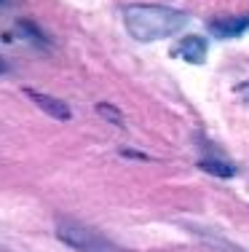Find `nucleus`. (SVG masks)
<instances>
[{
    "label": "nucleus",
    "instance_id": "nucleus-1",
    "mask_svg": "<svg viewBox=\"0 0 249 252\" xmlns=\"http://www.w3.org/2000/svg\"><path fill=\"white\" fill-rule=\"evenodd\" d=\"M123 25L126 32L139 43H153V40H164L177 35L188 25L185 11L169 8V5H145L134 3L123 8Z\"/></svg>",
    "mask_w": 249,
    "mask_h": 252
},
{
    "label": "nucleus",
    "instance_id": "nucleus-2",
    "mask_svg": "<svg viewBox=\"0 0 249 252\" xmlns=\"http://www.w3.org/2000/svg\"><path fill=\"white\" fill-rule=\"evenodd\" d=\"M56 236L59 242H64L70 250L75 252H129L121 244L110 242L105 233H99L97 228H88L75 220H59L56 223Z\"/></svg>",
    "mask_w": 249,
    "mask_h": 252
},
{
    "label": "nucleus",
    "instance_id": "nucleus-3",
    "mask_svg": "<svg viewBox=\"0 0 249 252\" xmlns=\"http://www.w3.org/2000/svg\"><path fill=\"white\" fill-rule=\"evenodd\" d=\"M206 51H209V46H206L204 38H198V35H188V38H182L180 43L171 49V57L185 59L188 64H201L206 59Z\"/></svg>",
    "mask_w": 249,
    "mask_h": 252
},
{
    "label": "nucleus",
    "instance_id": "nucleus-4",
    "mask_svg": "<svg viewBox=\"0 0 249 252\" xmlns=\"http://www.w3.org/2000/svg\"><path fill=\"white\" fill-rule=\"evenodd\" d=\"M249 30V16H217L209 22V32L217 38H239Z\"/></svg>",
    "mask_w": 249,
    "mask_h": 252
},
{
    "label": "nucleus",
    "instance_id": "nucleus-5",
    "mask_svg": "<svg viewBox=\"0 0 249 252\" xmlns=\"http://www.w3.org/2000/svg\"><path fill=\"white\" fill-rule=\"evenodd\" d=\"M27 97L32 99V102H35V105H38L43 113H49V116L59 118V121H67V118H70V107L64 105L62 99L46 97V94H38V92H27Z\"/></svg>",
    "mask_w": 249,
    "mask_h": 252
},
{
    "label": "nucleus",
    "instance_id": "nucleus-6",
    "mask_svg": "<svg viewBox=\"0 0 249 252\" xmlns=\"http://www.w3.org/2000/svg\"><path fill=\"white\" fill-rule=\"evenodd\" d=\"M99 113H102V116L108 118V121H115L118 126H123V118H121V113H118V110H110V107L105 105V102L99 105Z\"/></svg>",
    "mask_w": 249,
    "mask_h": 252
},
{
    "label": "nucleus",
    "instance_id": "nucleus-7",
    "mask_svg": "<svg viewBox=\"0 0 249 252\" xmlns=\"http://www.w3.org/2000/svg\"><path fill=\"white\" fill-rule=\"evenodd\" d=\"M3 70H5V64H3V62H0V73H3Z\"/></svg>",
    "mask_w": 249,
    "mask_h": 252
},
{
    "label": "nucleus",
    "instance_id": "nucleus-8",
    "mask_svg": "<svg viewBox=\"0 0 249 252\" xmlns=\"http://www.w3.org/2000/svg\"><path fill=\"white\" fill-rule=\"evenodd\" d=\"M0 3H3V0H0Z\"/></svg>",
    "mask_w": 249,
    "mask_h": 252
}]
</instances>
